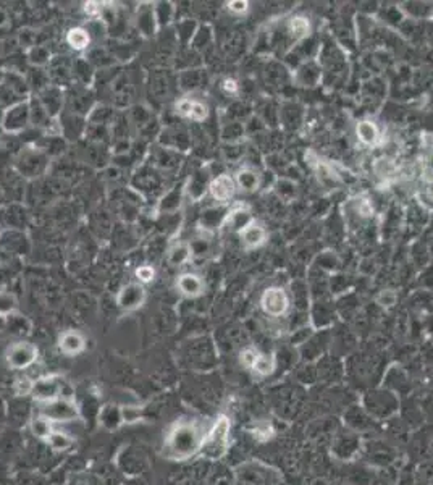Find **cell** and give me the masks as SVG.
Segmentation results:
<instances>
[{"label":"cell","instance_id":"cell-1","mask_svg":"<svg viewBox=\"0 0 433 485\" xmlns=\"http://www.w3.org/2000/svg\"><path fill=\"white\" fill-rule=\"evenodd\" d=\"M210 424L196 418H180L173 420L167 427L164 440H162L164 458L169 461L181 463L198 457Z\"/></svg>","mask_w":433,"mask_h":485},{"label":"cell","instance_id":"cell-2","mask_svg":"<svg viewBox=\"0 0 433 485\" xmlns=\"http://www.w3.org/2000/svg\"><path fill=\"white\" fill-rule=\"evenodd\" d=\"M231 422L226 416H219L212 420L205 435L203 447L199 450L198 457L209 459V461H219L228 453L230 438H231Z\"/></svg>","mask_w":433,"mask_h":485},{"label":"cell","instance_id":"cell-3","mask_svg":"<svg viewBox=\"0 0 433 485\" xmlns=\"http://www.w3.org/2000/svg\"><path fill=\"white\" fill-rule=\"evenodd\" d=\"M282 472L257 459L244 461L235 468L236 485H278Z\"/></svg>","mask_w":433,"mask_h":485},{"label":"cell","instance_id":"cell-4","mask_svg":"<svg viewBox=\"0 0 433 485\" xmlns=\"http://www.w3.org/2000/svg\"><path fill=\"white\" fill-rule=\"evenodd\" d=\"M39 413L47 416L53 424H70L81 420L80 406L70 395H63V397L53 400L51 403L41 404Z\"/></svg>","mask_w":433,"mask_h":485},{"label":"cell","instance_id":"cell-5","mask_svg":"<svg viewBox=\"0 0 433 485\" xmlns=\"http://www.w3.org/2000/svg\"><path fill=\"white\" fill-rule=\"evenodd\" d=\"M260 309L270 319H282L291 309V298L288 291L280 285H272L265 288L259 299Z\"/></svg>","mask_w":433,"mask_h":485},{"label":"cell","instance_id":"cell-6","mask_svg":"<svg viewBox=\"0 0 433 485\" xmlns=\"http://www.w3.org/2000/svg\"><path fill=\"white\" fill-rule=\"evenodd\" d=\"M39 350L29 341H15L5 350V363L13 370H24L36 363Z\"/></svg>","mask_w":433,"mask_h":485},{"label":"cell","instance_id":"cell-7","mask_svg":"<svg viewBox=\"0 0 433 485\" xmlns=\"http://www.w3.org/2000/svg\"><path fill=\"white\" fill-rule=\"evenodd\" d=\"M63 397V379L60 375H44L34 380L31 398L39 404L51 403Z\"/></svg>","mask_w":433,"mask_h":485},{"label":"cell","instance_id":"cell-8","mask_svg":"<svg viewBox=\"0 0 433 485\" xmlns=\"http://www.w3.org/2000/svg\"><path fill=\"white\" fill-rule=\"evenodd\" d=\"M239 363L244 365L248 370H253L254 374L260 377H267L275 370V358L270 354L260 353L254 346H246L239 353Z\"/></svg>","mask_w":433,"mask_h":485},{"label":"cell","instance_id":"cell-9","mask_svg":"<svg viewBox=\"0 0 433 485\" xmlns=\"http://www.w3.org/2000/svg\"><path fill=\"white\" fill-rule=\"evenodd\" d=\"M239 240L241 245L246 251H253L262 247L269 240V231L265 227L257 220H251L243 230H239Z\"/></svg>","mask_w":433,"mask_h":485},{"label":"cell","instance_id":"cell-10","mask_svg":"<svg viewBox=\"0 0 433 485\" xmlns=\"http://www.w3.org/2000/svg\"><path fill=\"white\" fill-rule=\"evenodd\" d=\"M354 133H356V140L359 141V145L364 147H377L382 142V130L378 126V123L372 118H362L356 123V128H354Z\"/></svg>","mask_w":433,"mask_h":485},{"label":"cell","instance_id":"cell-11","mask_svg":"<svg viewBox=\"0 0 433 485\" xmlns=\"http://www.w3.org/2000/svg\"><path fill=\"white\" fill-rule=\"evenodd\" d=\"M238 186H236L235 176L228 175V173H221L216 175L209 185V192L216 202H230L233 199Z\"/></svg>","mask_w":433,"mask_h":485},{"label":"cell","instance_id":"cell-12","mask_svg":"<svg viewBox=\"0 0 433 485\" xmlns=\"http://www.w3.org/2000/svg\"><path fill=\"white\" fill-rule=\"evenodd\" d=\"M58 350L62 354L73 358V356L81 354L86 350V338L81 331L78 330H65L58 336Z\"/></svg>","mask_w":433,"mask_h":485},{"label":"cell","instance_id":"cell-13","mask_svg":"<svg viewBox=\"0 0 433 485\" xmlns=\"http://www.w3.org/2000/svg\"><path fill=\"white\" fill-rule=\"evenodd\" d=\"M176 288L186 298H199L204 295L205 283L199 275L196 274H183L176 280Z\"/></svg>","mask_w":433,"mask_h":485},{"label":"cell","instance_id":"cell-14","mask_svg":"<svg viewBox=\"0 0 433 485\" xmlns=\"http://www.w3.org/2000/svg\"><path fill=\"white\" fill-rule=\"evenodd\" d=\"M287 33L288 36L291 38V41H294L296 44L306 41L312 33L311 19L304 17V15H294V17L288 19Z\"/></svg>","mask_w":433,"mask_h":485},{"label":"cell","instance_id":"cell-15","mask_svg":"<svg viewBox=\"0 0 433 485\" xmlns=\"http://www.w3.org/2000/svg\"><path fill=\"white\" fill-rule=\"evenodd\" d=\"M146 299L144 288L139 285H128L126 288H123L118 295V306L125 311H135L141 308L142 303Z\"/></svg>","mask_w":433,"mask_h":485},{"label":"cell","instance_id":"cell-16","mask_svg":"<svg viewBox=\"0 0 433 485\" xmlns=\"http://www.w3.org/2000/svg\"><path fill=\"white\" fill-rule=\"evenodd\" d=\"M236 186L244 192H255L262 185V175L253 167H243L235 175Z\"/></svg>","mask_w":433,"mask_h":485},{"label":"cell","instance_id":"cell-17","mask_svg":"<svg viewBox=\"0 0 433 485\" xmlns=\"http://www.w3.org/2000/svg\"><path fill=\"white\" fill-rule=\"evenodd\" d=\"M29 430H31L34 437L41 440V442H47V438L51 437L53 430H56V424H53L47 416L37 413L29 420Z\"/></svg>","mask_w":433,"mask_h":485},{"label":"cell","instance_id":"cell-18","mask_svg":"<svg viewBox=\"0 0 433 485\" xmlns=\"http://www.w3.org/2000/svg\"><path fill=\"white\" fill-rule=\"evenodd\" d=\"M49 448L56 453H67L75 447V438L71 437L70 434L65 432V430H53L51 437L47 438Z\"/></svg>","mask_w":433,"mask_h":485},{"label":"cell","instance_id":"cell-19","mask_svg":"<svg viewBox=\"0 0 433 485\" xmlns=\"http://www.w3.org/2000/svg\"><path fill=\"white\" fill-rule=\"evenodd\" d=\"M373 173L380 181H390L393 176L398 175V165L390 157H378L373 162Z\"/></svg>","mask_w":433,"mask_h":485},{"label":"cell","instance_id":"cell-20","mask_svg":"<svg viewBox=\"0 0 433 485\" xmlns=\"http://www.w3.org/2000/svg\"><path fill=\"white\" fill-rule=\"evenodd\" d=\"M99 420L102 422V425H105L108 430H115V429L120 427V425L123 424L121 414H120V406H118V409H117V406H112V404L104 406V409H102L101 414H99Z\"/></svg>","mask_w":433,"mask_h":485},{"label":"cell","instance_id":"cell-21","mask_svg":"<svg viewBox=\"0 0 433 485\" xmlns=\"http://www.w3.org/2000/svg\"><path fill=\"white\" fill-rule=\"evenodd\" d=\"M90 34H87L86 29L83 28H73L68 31L67 34V42L70 44L73 49H76V51H83V49H86L90 46Z\"/></svg>","mask_w":433,"mask_h":485},{"label":"cell","instance_id":"cell-22","mask_svg":"<svg viewBox=\"0 0 433 485\" xmlns=\"http://www.w3.org/2000/svg\"><path fill=\"white\" fill-rule=\"evenodd\" d=\"M120 414H121L123 424H126V425L137 424V422H141L142 419H144V416H142V408H139V406L123 404V406H120Z\"/></svg>","mask_w":433,"mask_h":485},{"label":"cell","instance_id":"cell-23","mask_svg":"<svg viewBox=\"0 0 433 485\" xmlns=\"http://www.w3.org/2000/svg\"><path fill=\"white\" fill-rule=\"evenodd\" d=\"M33 385H34V380H31L29 377H24L23 375V377H18L15 380L13 390L15 393H17V397H31Z\"/></svg>","mask_w":433,"mask_h":485},{"label":"cell","instance_id":"cell-24","mask_svg":"<svg viewBox=\"0 0 433 485\" xmlns=\"http://www.w3.org/2000/svg\"><path fill=\"white\" fill-rule=\"evenodd\" d=\"M207 117H209V107L205 106L204 102L194 101V99H193V104H191V112H189L188 118H191V120H193V122H204Z\"/></svg>","mask_w":433,"mask_h":485},{"label":"cell","instance_id":"cell-25","mask_svg":"<svg viewBox=\"0 0 433 485\" xmlns=\"http://www.w3.org/2000/svg\"><path fill=\"white\" fill-rule=\"evenodd\" d=\"M249 5L251 3L248 0H231V2L226 3V8H228V12L233 15H244L248 13Z\"/></svg>","mask_w":433,"mask_h":485},{"label":"cell","instance_id":"cell-26","mask_svg":"<svg viewBox=\"0 0 433 485\" xmlns=\"http://www.w3.org/2000/svg\"><path fill=\"white\" fill-rule=\"evenodd\" d=\"M136 277H137V280L142 281V283H149V281L154 280V277H155L154 267L141 265L139 269H136Z\"/></svg>","mask_w":433,"mask_h":485},{"label":"cell","instance_id":"cell-27","mask_svg":"<svg viewBox=\"0 0 433 485\" xmlns=\"http://www.w3.org/2000/svg\"><path fill=\"white\" fill-rule=\"evenodd\" d=\"M378 303H380L383 308H391L396 303V293L393 290H383L377 298Z\"/></svg>","mask_w":433,"mask_h":485},{"label":"cell","instance_id":"cell-28","mask_svg":"<svg viewBox=\"0 0 433 485\" xmlns=\"http://www.w3.org/2000/svg\"><path fill=\"white\" fill-rule=\"evenodd\" d=\"M422 178H424V181L433 180V151L425 157L424 168H422Z\"/></svg>","mask_w":433,"mask_h":485},{"label":"cell","instance_id":"cell-29","mask_svg":"<svg viewBox=\"0 0 433 485\" xmlns=\"http://www.w3.org/2000/svg\"><path fill=\"white\" fill-rule=\"evenodd\" d=\"M220 88L223 89V92L226 94H238L239 91V84L238 81L233 80V78H225V80L221 81Z\"/></svg>","mask_w":433,"mask_h":485},{"label":"cell","instance_id":"cell-30","mask_svg":"<svg viewBox=\"0 0 433 485\" xmlns=\"http://www.w3.org/2000/svg\"><path fill=\"white\" fill-rule=\"evenodd\" d=\"M191 104H193V99H181V101L176 104V112H178L181 117L188 118L191 112Z\"/></svg>","mask_w":433,"mask_h":485},{"label":"cell","instance_id":"cell-31","mask_svg":"<svg viewBox=\"0 0 433 485\" xmlns=\"http://www.w3.org/2000/svg\"><path fill=\"white\" fill-rule=\"evenodd\" d=\"M357 214L361 217H371L373 214L372 204L368 201H361L357 206Z\"/></svg>","mask_w":433,"mask_h":485},{"label":"cell","instance_id":"cell-32","mask_svg":"<svg viewBox=\"0 0 433 485\" xmlns=\"http://www.w3.org/2000/svg\"><path fill=\"white\" fill-rule=\"evenodd\" d=\"M85 12L90 17H97L101 13V3L99 2H87L85 3Z\"/></svg>","mask_w":433,"mask_h":485},{"label":"cell","instance_id":"cell-33","mask_svg":"<svg viewBox=\"0 0 433 485\" xmlns=\"http://www.w3.org/2000/svg\"><path fill=\"white\" fill-rule=\"evenodd\" d=\"M424 195H425L427 199H429L430 202H433V180L432 181H425Z\"/></svg>","mask_w":433,"mask_h":485}]
</instances>
